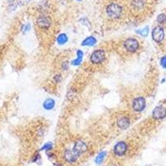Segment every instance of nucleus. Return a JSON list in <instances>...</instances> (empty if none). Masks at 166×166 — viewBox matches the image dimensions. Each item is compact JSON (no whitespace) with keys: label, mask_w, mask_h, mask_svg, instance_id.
<instances>
[{"label":"nucleus","mask_w":166,"mask_h":166,"mask_svg":"<svg viewBox=\"0 0 166 166\" xmlns=\"http://www.w3.org/2000/svg\"><path fill=\"white\" fill-rule=\"evenodd\" d=\"M73 151H75V153L78 156H80L81 155H82L88 150V146L86 143L81 140H78L75 143V145L73 146Z\"/></svg>","instance_id":"nucleus-8"},{"label":"nucleus","mask_w":166,"mask_h":166,"mask_svg":"<svg viewBox=\"0 0 166 166\" xmlns=\"http://www.w3.org/2000/svg\"><path fill=\"white\" fill-rule=\"evenodd\" d=\"M79 156L75 153L73 150H66L64 153V159L67 162L70 164H74Z\"/></svg>","instance_id":"nucleus-11"},{"label":"nucleus","mask_w":166,"mask_h":166,"mask_svg":"<svg viewBox=\"0 0 166 166\" xmlns=\"http://www.w3.org/2000/svg\"><path fill=\"white\" fill-rule=\"evenodd\" d=\"M106 156H107V152H106V151H101V153H99L98 155H97V156L96 157V159H95L96 163L97 164H101L103 163Z\"/></svg>","instance_id":"nucleus-17"},{"label":"nucleus","mask_w":166,"mask_h":166,"mask_svg":"<svg viewBox=\"0 0 166 166\" xmlns=\"http://www.w3.org/2000/svg\"><path fill=\"white\" fill-rule=\"evenodd\" d=\"M115 166H116V165H115Z\"/></svg>","instance_id":"nucleus-25"},{"label":"nucleus","mask_w":166,"mask_h":166,"mask_svg":"<svg viewBox=\"0 0 166 166\" xmlns=\"http://www.w3.org/2000/svg\"><path fill=\"white\" fill-rule=\"evenodd\" d=\"M164 29L161 26H156L152 31V38L157 43H160L164 39Z\"/></svg>","instance_id":"nucleus-6"},{"label":"nucleus","mask_w":166,"mask_h":166,"mask_svg":"<svg viewBox=\"0 0 166 166\" xmlns=\"http://www.w3.org/2000/svg\"><path fill=\"white\" fill-rule=\"evenodd\" d=\"M130 119L127 116H119L116 120L117 126L121 130H126L130 126Z\"/></svg>","instance_id":"nucleus-10"},{"label":"nucleus","mask_w":166,"mask_h":166,"mask_svg":"<svg viewBox=\"0 0 166 166\" xmlns=\"http://www.w3.org/2000/svg\"><path fill=\"white\" fill-rule=\"evenodd\" d=\"M76 1H81V0H76Z\"/></svg>","instance_id":"nucleus-24"},{"label":"nucleus","mask_w":166,"mask_h":166,"mask_svg":"<svg viewBox=\"0 0 166 166\" xmlns=\"http://www.w3.org/2000/svg\"><path fill=\"white\" fill-rule=\"evenodd\" d=\"M30 1L31 0H17V3L19 5H25V4H28Z\"/></svg>","instance_id":"nucleus-22"},{"label":"nucleus","mask_w":166,"mask_h":166,"mask_svg":"<svg viewBox=\"0 0 166 166\" xmlns=\"http://www.w3.org/2000/svg\"><path fill=\"white\" fill-rule=\"evenodd\" d=\"M68 42V37L66 33H61L57 38V42L59 45H65Z\"/></svg>","instance_id":"nucleus-16"},{"label":"nucleus","mask_w":166,"mask_h":166,"mask_svg":"<svg viewBox=\"0 0 166 166\" xmlns=\"http://www.w3.org/2000/svg\"><path fill=\"white\" fill-rule=\"evenodd\" d=\"M56 106V102L52 98H48L47 100H45L43 104H42V107L44 108L45 110H47V111H51Z\"/></svg>","instance_id":"nucleus-13"},{"label":"nucleus","mask_w":166,"mask_h":166,"mask_svg":"<svg viewBox=\"0 0 166 166\" xmlns=\"http://www.w3.org/2000/svg\"><path fill=\"white\" fill-rule=\"evenodd\" d=\"M52 146H53L52 143L47 142V143H46V144H45L42 147L40 151H51V150L52 149Z\"/></svg>","instance_id":"nucleus-20"},{"label":"nucleus","mask_w":166,"mask_h":166,"mask_svg":"<svg viewBox=\"0 0 166 166\" xmlns=\"http://www.w3.org/2000/svg\"><path fill=\"white\" fill-rule=\"evenodd\" d=\"M135 33L139 34V35H140V36L145 37L148 36L149 34V27H145L144 28L140 29V30H136Z\"/></svg>","instance_id":"nucleus-18"},{"label":"nucleus","mask_w":166,"mask_h":166,"mask_svg":"<svg viewBox=\"0 0 166 166\" xmlns=\"http://www.w3.org/2000/svg\"><path fill=\"white\" fill-rule=\"evenodd\" d=\"M37 25L40 29L47 30L52 25V20L48 16L40 15L37 18Z\"/></svg>","instance_id":"nucleus-5"},{"label":"nucleus","mask_w":166,"mask_h":166,"mask_svg":"<svg viewBox=\"0 0 166 166\" xmlns=\"http://www.w3.org/2000/svg\"><path fill=\"white\" fill-rule=\"evenodd\" d=\"M128 146L127 144L124 141H120L116 144V145H115L114 147V153L115 155L116 156H123L124 154L126 153V151H127Z\"/></svg>","instance_id":"nucleus-7"},{"label":"nucleus","mask_w":166,"mask_h":166,"mask_svg":"<svg viewBox=\"0 0 166 166\" xmlns=\"http://www.w3.org/2000/svg\"><path fill=\"white\" fill-rule=\"evenodd\" d=\"M83 56H84V53L81 50H77L76 51V58L75 60H72V65L73 66H79L83 60Z\"/></svg>","instance_id":"nucleus-14"},{"label":"nucleus","mask_w":166,"mask_h":166,"mask_svg":"<svg viewBox=\"0 0 166 166\" xmlns=\"http://www.w3.org/2000/svg\"><path fill=\"white\" fill-rule=\"evenodd\" d=\"M105 59H106V53H105V51L102 49H97L94 51L90 57V61L92 64H95V65L101 64L105 61Z\"/></svg>","instance_id":"nucleus-2"},{"label":"nucleus","mask_w":166,"mask_h":166,"mask_svg":"<svg viewBox=\"0 0 166 166\" xmlns=\"http://www.w3.org/2000/svg\"><path fill=\"white\" fill-rule=\"evenodd\" d=\"M146 107V101L143 96H137L132 101V109L135 112H141Z\"/></svg>","instance_id":"nucleus-4"},{"label":"nucleus","mask_w":166,"mask_h":166,"mask_svg":"<svg viewBox=\"0 0 166 166\" xmlns=\"http://www.w3.org/2000/svg\"><path fill=\"white\" fill-rule=\"evenodd\" d=\"M160 65L162 68L166 69V56H163V57H161Z\"/></svg>","instance_id":"nucleus-21"},{"label":"nucleus","mask_w":166,"mask_h":166,"mask_svg":"<svg viewBox=\"0 0 166 166\" xmlns=\"http://www.w3.org/2000/svg\"><path fill=\"white\" fill-rule=\"evenodd\" d=\"M97 40L93 36H89L84 39L81 42V46L83 47H93L96 44Z\"/></svg>","instance_id":"nucleus-12"},{"label":"nucleus","mask_w":166,"mask_h":166,"mask_svg":"<svg viewBox=\"0 0 166 166\" xmlns=\"http://www.w3.org/2000/svg\"><path fill=\"white\" fill-rule=\"evenodd\" d=\"M124 47L127 52L133 53V52H137L138 49L140 48V43L137 39L134 38V37H130L124 41Z\"/></svg>","instance_id":"nucleus-3"},{"label":"nucleus","mask_w":166,"mask_h":166,"mask_svg":"<svg viewBox=\"0 0 166 166\" xmlns=\"http://www.w3.org/2000/svg\"><path fill=\"white\" fill-rule=\"evenodd\" d=\"M63 66H64V70H67V69H68V62H64V63H63Z\"/></svg>","instance_id":"nucleus-23"},{"label":"nucleus","mask_w":166,"mask_h":166,"mask_svg":"<svg viewBox=\"0 0 166 166\" xmlns=\"http://www.w3.org/2000/svg\"><path fill=\"white\" fill-rule=\"evenodd\" d=\"M107 16L111 19H118L121 17L123 9L122 7L120 5L119 3H111L107 7L106 9Z\"/></svg>","instance_id":"nucleus-1"},{"label":"nucleus","mask_w":166,"mask_h":166,"mask_svg":"<svg viewBox=\"0 0 166 166\" xmlns=\"http://www.w3.org/2000/svg\"><path fill=\"white\" fill-rule=\"evenodd\" d=\"M157 23L159 24H164L166 23V15L164 13H161L157 17Z\"/></svg>","instance_id":"nucleus-19"},{"label":"nucleus","mask_w":166,"mask_h":166,"mask_svg":"<svg viewBox=\"0 0 166 166\" xmlns=\"http://www.w3.org/2000/svg\"><path fill=\"white\" fill-rule=\"evenodd\" d=\"M145 0H132L131 2V6L135 10H141L145 7Z\"/></svg>","instance_id":"nucleus-15"},{"label":"nucleus","mask_w":166,"mask_h":166,"mask_svg":"<svg viewBox=\"0 0 166 166\" xmlns=\"http://www.w3.org/2000/svg\"><path fill=\"white\" fill-rule=\"evenodd\" d=\"M166 116V108L164 106H158L154 109L152 117L155 120L164 119Z\"/></svg>","instance_id":"nucleus-9"}]
</instances>
